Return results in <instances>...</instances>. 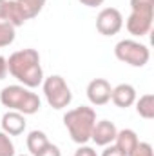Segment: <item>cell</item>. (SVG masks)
Returning <instances> with one entry per match:
<instances>
[{"label": "cell", "instance_id": "6da1fadb", "mask_svg": "<svg viewBox=\"0 0 154 156\" xmlns=\"http://www.w3.org/2000/svg\"><path fill=\"white\" fill-rule=\"evenodd\" d=\"M9 75L16 78L24 87L35 89L44 82V69L40 64V55L37 49H20L7 58Z\"/></svg>", "mask_w": 154, "mask_h": 156}, {"label": "cell", "instance_id": "7a4b0ae2", "mask_svg": "<svg viewBox=\"0 0 154 156\" xmlns=\"http://www.w3.org/2000/svg\"><path fill=\"white\" fill-rule=\"evenodd\" d=\"M94 123H96V111L87 105L75 107L64 115V125H65L71 140L78 145H85L91 140Z\"/></svg>", "mask_w": 154, "mask_h": 156}, {"label": "cell", "instance_id": "3957f363", "mask_svg": "<svg viewBox=\"0 0 154 156\" xmlns=\"http://www.w3.org/2000/svg\"><path fill=\"white\" fill-rule=\"evenodd\" d=\"M0 102L4 107H7L9 111H16L22 113L24 116L27 115H37L42 107L40 96L37 93H33L29 87L20 85H7L0 91Z\"/></svg>", "mask_w": 154, "mask_h": 156}, {"label": "cell", "instance_id": "277c9868", "mask_svg": "<svg viewBox=\"0 0 154 156\" xmlns=\"http://www.w3.org/2000/svg\"><path fill=\"white\" fill-rule=\"evenodd\" d=\"M42 87H44V94H45L47 104L56 111L69 107V104L73 102L71 87L60 75H51V76L44 78Z\"/></svg>", "mask_w": 154, "mask_h": 156}, {"label": "cell", "instance_id": "5b68a950", "mask_svg": "<svg viewBox=\"0 0 154 156\" xmlns=\"http://www.w3.org/2000/svg\"><path fill=\"white\" fill-rule=\"evenodd\" d=\"M114 56L120 62L129 64L132 67H143L151 60V51L142 42L125 38V40H120L114 45Z\"/></svg>", "mask_w": 154, "mask_h": 156}, {"label": "cell", "instance_id": "8992f818", "mask_svg": "<svg viewBox=\"0 0 154 156\" xmlns=\"http://www.w3.org/2000/svg\"><path fill=\"white\" fill-rule=\"evenodd\" d=\"M123 27V16L116 7H105L96 16V29L103 37H114Z\"/></svg>", "mask_w": 154, "mask_h": 156}, {"label": "cell", "instance_id": "52a82bcc", "mask_svg": "<svg viewBox=\"0 0 154 156\" xmlns=\"http://www.w3.org/2000/svg\"><path fill=\"white\" fill-rule=\"evenodd\" d=\"M111 93L113 87L105 78H94L87 85V98L93 105H105L111 102Z\"/></svg>", "mask_w": 154, "mask_h": 156}, {"label": "cell", "instance_id": "ba28073f", "mask_svg": "<svg viewBox=\"0 0 154 156\" xmlns=\"http://www.w3.org/2000/svg\"><path fill=\"white\" fill-rule=\"evenodd\" d=\"M118 134V129L113 122L109 120H100L94 123L93 127V133H91V140L100 145V147H105V145H111L114 144V138Z\"/></svg>", "mask_w": 154, "mask_h": 156}, {"label": "cell", "instance_id": "9c48e42d", "mask_svg": "<svg viewBox=\"0 0 154 156\" xmlns=\"http://www.w3.org/2000/svg\"><path fill=\"white\" fill-rule=\"evenodd\" d=\"M152 20L154 15H143V13H132L131 11L129 18L125 22V27L132 37H145L152 29Z\"/></svg>", "mask_w": 154, "mask_h": 156}, {"label": "cell", "instance_id": "30bf717a", "mask_svg": "<svg viewBox=\"0 0 154 156\" xmlns=\"http://www.w3.org/2000/svg\"><path fill=\"white\" fill-rule=\"evenodd\" d=\"M0 127L5 134L9 136H20L26 127H27V122L26 116L22 113H16V111H7L4 116L0 118Z\"/></svg>", "mask_w": 154, "mask_h": 156}, {"label": "cell", "instance_id": "8fae6325", "mask_svg": "<svg viewBox=\"0 0 154 156\" xmlns=\"http://www.w3.org/2000/svg\"><path fill=\"white\" fill-rule=\"evenodd\" d=\"M138 94H136V89L131 85V83H120L113 87V93H111V100L116 107L120 109H127L131 105H134Z\"/></svg>", "mask_w": 154, "mask_h": 156}, {"label": "cell", "instance_id": "7c38bea8", "mask_svg": "<svg viewBox=\"0 0 154 156\" xmlns=\"http://www.w3.org/2000/svg\"><path fill=\"white\" fill-rule=\"evenodd\" d=\"M2 22H7L11 24L15 29L24 26L27 22L26 15L22 13L20 5L16 4V0H5V5H4V13H2Z\"/></svg>", "mask_w": 154, "mask_h": 156}, {"label": "cell", "instance_id": "4fadbf2b", "mask_svg": "<svg viewBox=\"0 0 154 156\" xmlns=\"http://www.w3.org/2000/svg\"><path fill=\"white\" fill-rule=\"evenodd\" d=\"M138 144H140L138 134L132 129H121V131H118V134H116V138H114V145L125 156L132 154V151L136 149Z\"/></svg>", "mask_w": 154, "mask_h": 156}, {"label": "cell", "instance_id": "5bb4252c", "mask_svg": "<svg viewBox=\"0 0 154 156\" xmlns=\"http://www.w3.org/2000/svg\"><path fill=\"white\" fill-rule=\"evenodd\" d=\"M47 144H49L47 134L44 131H38V129L31 131L27 134V138H26V145H27V151L31 153V156H37Z\"/></svg>", "mask_w": 154, "mask_h": 156}, {"label": "cell", "instance_id": "9a60e30c", "mask_svg": "<svg viewBox=\"0 0 154 156\" xmlns=\"http://www.w3.org/2000/svg\"><path fill=\"white\" fill-rule=\"evenodd\" d=\"M136 113L145 120H152L154 118V94L152 93H147V94H142L140 98H136Z\"/></svg>", "mask_w": 154, "mask_h": 156}, {"label": "cell", "instance_id": "2e32d148", "mask_svg": "<svg viewBox=\"0 0 154 156\" xmlns=\"http://www.w3.org/2000/svg\"><path fill=\"white\" fill-rule=\"evenodd\" d=\"M45 2L47 0H16V4L20 5V9H22V13L26 15L27 20L38 16L42 13V9H44V5H45Z\"/></svg>", "mask_w": 154, "mask_h": 156}, {"label": "cell", "instance_id": "e0dca14e", "mask_svg": "<svg viewBox=\"0 0 154 156\" xmlns=\"http://www.w3.org/2000/svg\"><path fill=\"white\" fill-rule=\"evenodd\" d=\"M16 38V33H15V27L7 22H2L0 20V47H7L11 45Z\"/></svg>", "mask_w": 154, "mask_h": 156}, {"label": "cell", "instance_id": "ac0fdd59", "mask_svg": "<svg viewBox=\"0 0 154 156\" xmlns=\"http://www.w3.org/2000/svg\"><path fill=\"white\" fill-rule=\"evenodd\" d=\"M132 13H143V15H154V0H131Z\"/></svg>", "mask_w": 154, "mask_h": 156}, {"label": "cell", "instance_id": "d6986e66", "mask_svg": "<svg viewBox=\"0 0 154 156\" xmlns=\"http://www.w3.org/2000/svg\"><path fill=\"white\" fill-rule=\"evenodd\" d=\"M0 156H15V144L4 131H0Z\"/></svg>", "mask_w": 154, "mask_h": 156}, {"label": "cell", "instance_id": "ffe728a7", "mask_svg": "<svg viewBox=\"0 0 154 156\" xmlns=\"http://www.w3.org/2000/svg\"><path fill=\"white\" fill-rule=\"evenodd\" d=\"M131 156H154V151H152V145L149 142H140L136 145V149L132 151Z\"/></svg>", "mask_w": 154, "mask_h": 156}, {"label": "cell", "instance_id": "44dd1931", "mask_svg": "<svg viewBox=\"0 0 154 156\" xmlns=\"http://www.w3.org/2000/svg\"><path fill=\"white\" fill-rule=\"evenodd\" d=\"M37 156H62V151H60V147L58 145H54V144H47L42 151H40Z\"/></svg>", "mask_w": 154, "mask_h": 156}, {"label": "cell", "instance_id": "7402d4cb", "mask_svg": "<svg viewBox=\"0 0 154 156\" xmlns=\"http://www.w3.org/2000/svg\"><path fill=\"white\" fill-rule=\"evenodd\" d=\"M75 156H98V153L89 145H80L76 149V153H75Z\"/></svg>", "mask_w": 154, "mask_h": 156}, {"label": "cell", "instance_id": "603a6c76", "mask_svg": "<svg viewBox=\"0 0 154 156\" xmlns=\"http://www.w3.org/2000/svg\"><path fill=\"white\" fill-rule=\"evenodd\" d=\"M102 156H125L116 145H105V149H103V153H102Z\"/></svg>", "mask_w": 154, "mask_h": 156}, {"label": "cell", "instance_id": "cb8c5ba5", "mask_svg": "<svg viewBox=\"0 0 154 156\" xmlns=\"http://www.w3.org/2000/svg\"><path fill=\"white\" fill-rule=\"evenodd\" d=\"M7 73H9V69H7V58L0 56V80H4V78L7 76Z\"/></svg>", "mask_w": 154, "mask_h": 156}, {"label": "cell", "instance_id": "d4e9b609", "mask_svg": "<svg viewBox=\"0 0 154 156\" xmlns=\"http://www.w3.org/2000/svg\"><path fill=\"white\" fill-rule=\"evenodd\" d=\"M82 5H85V7H100L105 0H78Z\"/></svg>", "mask_w": 154, "mask_h": 156}, {"label": "cell", "instance_id": "484cf974", "mask_svg": "<svg viewBox=\"0 0 154 156\" xmlns=\"http://www.w3.org/2000/svg\"><path fill=\"white\" fill-rule=\"evenodd\" d=\"M4 5H5V0H0V20H2V13H4Z\"/></svg>", "mask_w": 154, "mask_h": 156}, {"label": "cell", "instance_id": "4316f807", "mask_svg": "<svg viewBox=\"0 0 154 156\" xmlns=\"http://www.w3.org/2000/svg\"><path fill=\"white\" fill-rule=\"evenodd\" d=\"M15 156H16V154H15ZM18 156H31V154H18Z\"/></svg>", "mask_w": 154, "mask_h": 156}]
</instances>
